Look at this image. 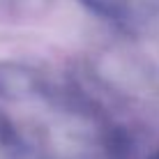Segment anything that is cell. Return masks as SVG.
<instances>
[{
  "label": "cell",
  "mask_w": 159,
  "mask_h": 159,
  "mask_svg": "<svg viewBox=\"0 0 159 159\" xmlns=\"http://www.w3.org/2000/svg\"><path fill=\"white\" fill-rule=\"evenodd\" d=\"M37 88V76L28 67L5 65L0 67V92L7 97H25Z\"/></svg>",
  "instance_id": "1"
}]
</instances>
